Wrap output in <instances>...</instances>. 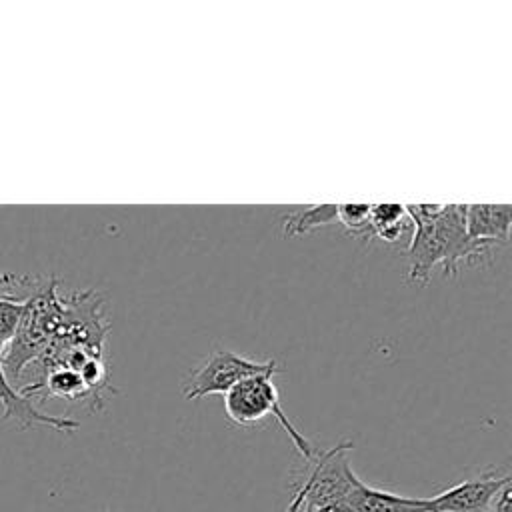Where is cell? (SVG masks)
I'll return each mask as SVG.
<instances>
[{
	"mask_svg": "<svg viewBox=\"0 0 512 512\" xmlns=\"http://www.w3.org/2000/svg\"><path fill=\"white\" fill-rule=\"evenodd\" d=\"M466 204H406L414 236L408 244V278L426 284L432 268L442 264L446 276H456L464 260L486 256L488 246L476 244L464 222Z\"/></svg>",
	"mask_w": 512,
	"mask_h": 512,
	"instance_id": "cell-1",
	"label": "cell"
},
{
	"mask_svg": "<svg viewBox=\"0 0 512 512\" xmlns=\"http://www.w3.org/2000/svg\"><path fill=\"white\" fill-rule=\"evenodd\" d=\"M354 444L342 440L332 448L314 450L304 474L294 482L292 498L300 512H332L362 480L354 474L350 452Z\"/></svg>",
	"mask_w": 512,
	"mask_h": 512,
	"instance_id": "cell-2",
	"label": "cell"
},
{
	"mask_svg": "<svg viewBox=\"0 0 512 512\" xmlns=\"http://www.w3.org/2000/svg\"><path fill=\"white\" fill-rule=\"evenodd\" d=\"M224 412L238 426H254L272 414L290 436L294 448L304 460H310L316 450L312 442L292 424V420L282 410L278 388L272 382V374L250 376L230 388L224 394Z\"/></svg>",
	"mask_w": 512,
	"mask_h": 512,
	"instance_id": "cell-3",
	"label": "cell"
},
{
	"mask_svg": "<svg viewBox=\"0 0 512 512\" xmlns=\"http://www.w3.org/2000/svg\"><path fill=\"white\" fill-rule=\"evenodd\" d=\"M284 368L276 360H252L248 356L236 354L232 350H214L206 360L196 366V370L184 380L182 392L188 400H198L208 394H226L238 382L260 376V374H280Z\"/></svg>",
	"mask_w": 512,
	"mask_h": 512,
	"instance_id": "cell-4",
	"label": "cell"
},
{
	"mask_svg": "<svg viewBox=\"0 0 512 512\" xmlns=\"http://www.w3.org/2000/svg\"><path fill=\"white\" fill-rule=\"evenodd\" d=\"M512 484L508 472L484 470L472 478L460 480L446 490L424 498L428 512H492L494 500L504 486Z\"/></svg>",
	"mask_w": 512,
	"mask_h": 512,
	"instance_id": "cell-5",
	"label": "cell"
},
{
	"mask_svg": "<svg viewBox=\"0 0 512 512\" xmlns=\"http://www.w3.org/2000/svg\"><path fill=\"white\" fill-rule=\"evenodd\" d=\"M0 404H2V420L4 422H16L22 430H28L32 426H48L58 432H74L80 428V422L68 416H54L46 414L40 408L32 404L30 398L20 394L6 376L2 364H0Z\"/></svg>",
	"mask_w": 512,
	"mask_h": 512,
	"instance_id": "cell-6",
	"label": "cell"
},
{
	"mask_svg": "<svg viewBox=\"0 0 512 512\" xmlns=\"http://www.w3.org/2000/svg\"><path fill=\"white\" fill-rule=\"evenodd\" d=\"M332 512H428L424 498L402 496L360 482Z\"/></svg>",
	"mask_w": 512,
	"mask_h": 512,
	"instance_id": "cell-7",
	"label": "cell"
},
{
	"mask_svg": "<svg viewBox=\"0 0 512 512\" xmlns=\"http://www.w3.org/2000/svg\"><path fill=\"white\" fill-rule=\"evenodd\" d=\"M464 222L468 236L482 246L510 240V204H466Z\"/></svg>",
	"mask_w": 512,
	"mask_h": 512,
	"instance_id": "cell-8",
	"label": "cell"
},
{
	"mask_svg": "<svg viewBox=\"0 0 512 512\" xmlns=\"http://www.w3.org/2000/svg\"><path fill=\"white\" fill-rule=\"evenodd\" d=\"M22 280H24V276L12 274L4 284H0V356L6 350L8 342L14 338L16 330L20 326V320L26 312L30 296L42 282V280L30 278L26 288L20 292L18 288H20Z\"/></svg>",
	"mask_w": 512,
	"mask_h": 512,
	"instance_id": "cell-9",
	"label": "cell"
},
{
	"mask_svg": "<svg viewBox=\"0 0 512 512\" xmlns=\"http://www.w3.org/2000/svg\"><path fill=\"white\" fill-rule=\"evenodd\" d=\"M410 218L406 212V204L384 202V204H370L368 228L370 236H378L384 242H396L408 226Z\"/></svg>",
	"mask_w": 512,
	"mask_h": 512,
	"instance_id": "cell-10",
	"label": "cell"
},
{
	"mask_svg": "<svg viewBox=\"0 0 512 512\" xmlns=\"http://www.w3.org/2000/svg\"><path fill=\"white\" fill-rule=\"evenodd\" d=\"M338 204H314L306 208H294L284 214L282 218V230L284 236H300L308 234L316 228L328 226L338 220L336 216Z\"/></svg>",
	"mask_w": 512,
	"mask_h": 512,
	"instance_id": "cell-11",
	"label": "cell"
},
{
	"mask_svg": "<svg viewBox=\"0 0 512 512\" xmlns=\"http://www.w3.org/2000/svg\"><path fill=\"white\" fill-rule=\"evenodd\" d=\"M338 222L352 234V236H370L368 228V216H370V204H354V202H342L336 206Z\"/></svg>",
	"mask_w": 512,
	"mask_h": 512,
	"instance_id": "cell-12",
	"label": "cell"
},
{
	"mask_svg": "<svg viewBox=\"0 0 512 512\" xmlns=\"http://www.w3.org/2000/svg\"><path fill=\"white\" fill-rule=\"evenodd\" d=\"M492 512H512V484L504 486L494 500Z\"/></svg>",
	"mask_w": 512,
	"mask_h": 512,
	"instance_id": "cell-13",
	"label": "cell"
},
{
	"mask_svg": "<svg viewBox=\"0 0 512 512\" xmlns=\"http://www.w3.org/2000/svg\"><path fill=\"white\" fill-rule=\"evenodd\" d=\"M284 512H300V502L296 498H290L288 502V508Z\"/></svg>",
	"mask_w": 512,
	"mask_h": 512,
	"instance_id": "cell-14",
	"label": "cell"
},
{
	"mask_svg": "<svg viewBox=\"0 0 512 512\" xmlns=\"http://www.w3.org/2000/svg\"><path fill=\"white\" fill-rule=\"evenodd\" d=\"M10 276H12V272H2V274H0V284H4Z\"/></svg>",
	"mask_w": 512,
	"mask_h": 512,
	"instance_id": "cell-15",
	"label": "cell"
},
{
	"mask_svg": "<svg viewBox=\"0 0 512 512\" xmlns=\"http://www.w3.org/2000/svg\"><path fill=\"white\" fill-rule=\"evenodd\" d=\"M104 512H132V510H104Z\"/></svg>",
	"mask_w": 512,
	"mask_h": 512,
	"instance_id": "cell-16",
	"label": "cell"
}]
</instances>
